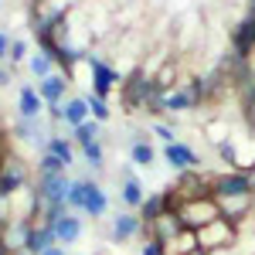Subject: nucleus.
I'll list each match as a JSON object with an SVG mask.
<instances>
[{
	"mask_svg": "<svg viewBox=\"0 0 255 255\" xmlns=\"http://www.w3.org/2000/svg\"><path fill=\"white\" fill-rule=\"evenodd\" d=\"M163 96H167V92H160L157 85H153V79L143 75L139 68L129 79H123V85H119V99H123V106H126L129 113L163 116Z\"/></svg>",
	"mask_w": 255,
	"mask_h": 255,
	"instance_id": "1",
	"label": "nucleus"
},
{
	"mask_svg": "<svg viewBox=\"0 0 255 255\" xmlns=\"http://www.w3.org/2000/svg\"><path fill=\"white\" fill-rule=\"evenodd\" d=\"M238 225L235 221H228V218H215V221H208L204 228H197V245H201V252L211 255V252H232L238 245Z\"/></svg>",
	"mask_w": 255,
	"mask_h": 255,
	"instance_id": "2",
	"label": "nucleus"
},
{
	"mask_svg": "<svg viewBox=\"0 0 255 255\" xmlns=\"http://www.w3.org/2000/svg\"><path fill=\"white\" fill-rule=\"evenodd\" d=\"M177 218H180L184 228L197 232V228H204L208 221L221 218V211H218L215 194H204V197H187V201H180V204H177Z\"/></svg>",
	"mask_w": 255,
	"mask_h": 255,
	"instance_id": "3",
	"label": "nucleus"
},
{
	"mask_svg": "<svg viewBox=\"0 0 255 255\" xmlns=\"http://www.w3.org/2000/svg\"><path fill=\"white\" fill-rule=\"evenodd\" d=\"M82 65L89 68V85H92V92H96V96H109L116 85H123V75H119L106 58H99V55H92V51L85 55Z\"/></svg>",
	"mask_w": 255,
	"mask_h": 255,
	"instance_id": "4",
	"label": "nucleus"
},
{
	"mask_svg": "<svg viewBox=\"0 0 255 255\" xmlns=\"http://www.w3.org/2000/svg\"><path fill=\"white\" fill-rule=\"evenodd\" d=\"M211 194L228 197V194H255L252 191V174L249 170H225L211 177Z\"/></svg>",
	"mask_w": 255,
	"mask_h": 255,
	"instance_id": "5",
	"label": "nucleus"
},
{
	"mask_svg": "<svg viewBox=\"0 0 255 255\" xmlns=\"http://www.w3.org/2000/svg\"><path fill=\"white\" fill-rule=\"evenodd\" d=\"M31 184V170L20 157H3L0 160V194H14L20 187Z\"/></svg>",
	"mask_w": 255,
	"mask_h": 255,
	"instance_id": "6",
	"label": "nucleus"
},
{
	"mask_svg": "<svg viewBox=\"0 0 255 255\" xmlns=\"http://www.w3.org/2000/svg\"><path fill=\"white\" fill-rule=\"evenodd\" d=\"M211 177L215 174H201V170H180L174 180V194L177 201H187V197H204L211 194Z\"/></svg>",
	"mask_w": 255,
	"mask_h": 255,
	"instance_id": "7",
	"label": "nucleus"
},
{
	"mask_svg": "<svg viewBox=\"0 0 255 255\" xmlns=\"http://www.w3.org/2000/svg\"><path fill=\"white\" fill-rule=\"evenodd\" d=\"M27 235H31V218H10L0 232V245L7 252H27Z\"/></svg>",
	"mask_w": 255,
	"mask_h": 255,
	"instance_id": "8",
	"label": "nucleus"
},
{
	"mask_svg": "<svg viewBox=\"0 0 255 255\" xmlns=\"http://www.w3.org/2000/svg\"><path fill=\"white\" fill-rule=\"evenodd\" d=\"M184 232V225H180V218H177L174 208H167L160 218H153L146 228H143V238H157V242H170L174 235Z\"/></svg>",
	"mask_w": 255,
	"mask_h": 255,
	"instance_id": "9",
	"label": "nucleus"
},
{
	"mask_svg": "<svg viewBox=\"0 0 255 255\" xmlns=\"http://www.w3.org/2000/svg\"><path fill=\"white\" fill-rule=\"evenodd\" d=\"M215 201H218V211H221V218H228V221L242 225V221H245V215L252 211L255 194H228V197H215Z\"/></svg>",
	"mask_w": 255,
	"mask_h": 255,
	"instance_id": "10",
	"label": "nucleus"
},
{
	"mask_svg": "<svg viewBox=\"0 0 255 255\" xmlns=\"http://www.w3.org/2000/svg\"><path fill=\"white\" fill-rule=\"evenodd\" d=\"M163 160L174 167L177 174L180 170H194L197 163V153H194V146H187V143H180V139H174V143H163Z\"/></svg>",
	"mask_w": 255,
	"mask_h": 255,
	"instance_id": "11",
	"label": "nucleus"
},
{
	"mask_svg": "<svg viewBox=\"0 0 255 255\" xmlns=\"http://www.w3.org/2000/svg\"><path fill=\"white\" fill-rule=\"evenodd\" d=\"M109 238H113L116 245L133 242V238H143V221H139V215H133V211L116 215V218H113V232H109Z\"/></svg>",
	"mask_w": 255,
	"mask_h": 255,
	"instance_id": "12",
	"label": "nucleus"
},
{
	"mask_svg": "<svg viewBox=\"0 0 255 255\" xmlns=\"http://www.w3.org/2000/svg\"><path fill=\"white\" fill-rule=\"evenodd\" d=\"M191 109H197V96L191 92V85H187V79L180 82V85H174L167 96H163V113H191Z\"/></svg>",
	"mask_w": 255,
	"mask_h": 255,
	"instance_id": "13",
	"label": "nucleus"
},
{
	"mask_svg": "<svg viewBox=\"0 0 255 255\" xmlns=\"http://www.w3.org/2000/svg\"><path fill=\"white\" fill-rule=\"evenodd\" d=\"M38 96L44 99V106H55V102H65V89H68V75H61V72H51V75H44L38 79Z\"/></svg>",
	"mask_w": 255,
	"mask_h": 255,
	"instance_id": "14",
	"label": "nucleus"
},
{
	"mask_svg": "<svg viewBox=\"0 0 255 255\" xmlns=\"http://www.w3.org/2000/svg\"><path fill=\"white\" fill-rule=\"evenodd\" d=\"M82 238V218L75 211H65V215L55 221V242L58 245H75Z\"/></svg>",
	"mask_w": 255,
	"mask_h": 255,
	"instance_id": "15",
	"label": "nucleus"
},
{
	"mask_svg": "<svg viewBox=\"0 0 255 255\" xmlns=\"http://www.w3.org/2000/svg\"><path fill=\"white\" fill-rule=\"evenodd\" d=\"M58 245L55 242V225H44V221H31V235H27V255H41L44 249Z\"/></svg>",
	"mask_w": 255,
	"mask_h": 255,
	"instance_id": "16",
	"label": "nucleus"
},
{
	"mask_svg": "<svg viewBox=\"0 0 255 255\" xmlns=\"http://www.w3.org/2000/svg\"><path fill=\"white\" fill-rule=\"evenodd\" d=\"M119 197H123V204L129 208V211H136L139 204H143V184H139V177L129 170V167H123V187H119Z\"/></svg>",
	"mask_w": 255,
	"mask_h": 255,
	"instance_id": "17",
	"label": "nucleus"
},
{
	"mask_svg": "<svg viewBox=\"0 0 255 255\" xmlns=\"http://www.w3.org/2000/svg\"><path fill=\"white\" fill-rule=\"evenodd\" d=\"M61 116H65V126H68V129H75L79 123L92 119L85 96H72V99H65V102H61Z\"/></svg>",
	"mask_w": 255,
	"mask_h": 255,
	"instance_id": "18",
	"label": "nucleus"
},
{
	"mask_svg": "<svg viewBox=\"0 0 255 255\" xmlns=\"http://www.w3.org/2000/svg\"><path fill=\"white\" fill-rule=\"evenodd\" d=\"M17 109H20V119H41V113H44V99L38 96L34 85H24V89H20Z\"/></svg>",
	"mask_w": 255,
	"mask_h": 255,
	"instance_id": "19",
	"label": "nucleus"
},
{
	"mask_svg": "<svg viewBox=\"0 0 255 255\" xmlns=\"http://www.w3.org/2000/svg\"><path fill=\"white\" fill-rule=\"evenodd\" d=\"M14 133H17L20 139H27V143L41 146V150H44V146H48V139H51L44 129H41V119H17V123H14Z\"/></svg>",
	"mask_w": 255,
	"mask_h": 255,
	"instance_id": "20",
	"label": "nucleus"
},
{
	"mask_svg": "<svg viewBox=\"0 0 255 255\" xmlns=\"http://www.w3.org/2000/svg\"><path fill=\"white\" fill-rule=\"evenodd\" d=\"M201 245H197V232H191V228H184L180 235H174L170 242H163V255H191L197 252Z\"/></svg>",
	"mask_w": 255,
	"mask_h": 255,
	"instance_id": "21",
	"label": "nucleus"
},
{
	"mask_svg": "<svg viewBox=\"0 0 255 255\" xmlns=\"http://www.w3.org/2000/svg\"><path fill=\"white\" fill-rule=\"evenodd\" d=\"M106 211H109V197H106V191H102L96 180H92V184H89V194H85V204H82V215L102 218Z\"/></svg>",
	"mask_w": 255,
	"mask_h": 255,
	"instance_id": "22",
	"label": "nucleus"
},
{
	"mask_svg": "<svg viewBox=\"0 0 255 255\" xmlns=\"http://www.w3.org/2000/svg\"><path fill=\"white\" fill-rule=\"evenodd\" d=\"M72 139H75L79 146H89V143L102 139V123H99V119H85V123H79V126L72 129Z\"/></svg>",
	"mask_w": 255,
	"mask_h": 255,
	"instance_id": "23",
	"label": "nucleus"
},
{
	"mask_svg": "<svg viewBox=\"0 0 255 255\" xmlns=\"http://www.w3.org/2000/svg\"><path fill=\"white\" fill-rule=\"evenodd\" d=\"M129 160H133L136 167H153L157 153H153V146H150V143H146L143 136H136L133 143H129Z\"/></svg>",
	"mask_w": 255,
	"mask_h": 255,
	"instance_id": "24",
	"label": "nucleus"
},
{
	"mask_svg": "<svg viewBox=\"0 0 255 255\" xmlns=\"http://www.w3.org/2000/svg\"><path fill=\"white\" fill-rule=\"evenodd\" d=\"M44 150H48V153H55V157H58L65 167H72V163H75V146H72V139H65V136H51Z\"/></svg>",
	"mask_w": 255,
	"mask_h": 255,
	"instance_id": "25",
	"label": "nucleus"
},
{
	"mask_svg": "<svg viewBox=\"0 0 255 255\" xmlns=\"http://www.w3.org/2000/svg\"><path fill=\"white\" fill-rule=\"evenodd\" d=\"M82 160L92 167V170H102L106 167V146H102V139H96V143H89V146H82Z\"/></svg>",
	"mask_w": 255,
	"mask_h": 255,
	"instance_id": "26",
	"label": "nucleus"
},
{
	"mask_svg": "<svg viewBox=\"0 0 255 255\" xmlns=\"http://www.w3.org/2000/svg\"><path fill=\"white\" fill-rule=\"evenodd\" d=\"M27 68H31V75H34V79H44V75H51V72H55V58H51V55H44V51H38V55H31V58H27Z\"/></svg>",
	"mask_w": 255,
	"mask_h": 255,
	"instance_id": "27",
	"label": "nucleus"
},
{
	"mask_svg": "<svg viewBox=\"0 0 255 255\" xmlns=\"http://www.w3.org/2000/svg\"><path fill=\"white\" fill-rule=\"evenodd\" d=\"M85 102H89V113H92V119H99V123H106V119L113 116V109H109L106 96H96V92H89V96H85Z\"/></svg>",
	"mask_w": 255,
	"mask_h": 255,
	"instance_id": "28",
	"label": "nucleus"
},
{
	"mask_svg": "<svg viewBox=\"0 0 255 255\" xmlns=\"http://www.w3.org/2000/svg\"><path fill=\"white\" fill-rule=\"evenodd\" d=\"M68 167L61 163L55 153H48V150H41V157H38V174H65Z\"/></svg>",
	"mask_w": 255,
	"mask_h": 255,
	"instance_id": "29",
	"label": "nucleus"
},
{
	"mask_svg": "<svg viewBox=\"0 0 255 255\" xmlns=\"http://www.w3.org/2000/svg\"><path fill=\"white\" fill-rule=\"evenodd\" d=\"M204 129H208V139H211L215 146H218V143H225V139H232V133H228V123H221V119L208 123Z\"/></svg>",
	"mask_w": 255,
	"mask_h": 255,
	"instance_id": "30",
	"label": "nucleus"
},
{
	"mask_svg": "<svg viewBox=\"0 0 255 255\" xmlns=\"http://www.w3.org/2000/svg\"><path fill=\"white\" fill-rule=\"evenodd\" d=\"M7 58H10V65L24 61V58H27V41H24V38H10V51H7Z\"/></svg>",
	"mask_w": 255,
	"mask_h": 255,
	"instance_id": "31",
	"label": "nucleus"
},
{
	"mask_svg": "<svg viewBox=\"0 0 255 255\" xmlns=\"http://www.w3.org/2000/svg\"><path fill=\"white\" fill-rule=\"evenodd\" d=\"M218 157L225 160V163H238V146H235V136L225 139V143H218Z\"/></svg>",
	"mask_w": 255,
	"mask_h": 255,
	"instance_id": "32",
	"label": "nucleus"
},
{
	"mask_svg": "<svg viewBox=\"0 0 255 255\" xmlns=\"http://www.w3.org/2000/svg\"><path fill=\"white\" fill-rule=\"evenodd\" d=\"M139 255H163V242H157V238H143Z\"/></svg>",
	"mask_w": 255,
	"mask_h": 255,
	"instance_id": "33",
	"label": "nucleus"
},
{
	"mask_svg": "<svg viewBox=\"0 0 255 255\" xmlns=\"http://www.w3.org/2000/svg\"><path fill=\"white\" fill-rule=\"evenodd\" d=\"M153 136L163 139V143H174V126H167V123H153Z\"/></svg>",
	"mask_w": 255,
	"mask_h": 255,
	"instance_id": "34",
	"label": "nucleus"
},
{
	"mask_svg": "<svg viewBox=\"0 0 255 255\" xmlns=\"http://www.w3.org/2000/svg\"><path fill=\"white\" fill-rule=\"evenodd\" d=\"M7 51H10V34H3V31H0V61L7 58Z\"/></svg>",
	"mask_w": 255,
	"mask_h": 255,
	"instance_id": "35",
	"label": "nucleus"
},
{
	"mask_svg": "<svg viewBox=\"0 0 255 255\" xmlns=\"http://www.w3.org/2000/svg\"><path fill=\"white\" fill-rule=\"evenodd\" d=\"M41 255H68V252H65V245H51V249H44Z\"/></svg>",
	"mask_w": 255,
	"mask_h": 255,
	"instance_id": "36",
	"label": "nucleus"
},
{
	"mask_svg": "<svg viewBox=\"0 0 255 255\" xmlns=\"http://www.w3.org/2000/svg\"><path fill=\"white\" fill-rule=\"evenodd\" d=\"M7 157V136H3V126H0V160Z\"/></svg>",
	"mask_w": 255,
	"mask_h": 255,
	"instance_id": "37",
	"label": "nucleus"
},
{
	"mask_svg": "<svg viewBox=\"0 0 255 255\" xmlns=\"http://www.w3.org/2000/svg\"><path fill=\"white\" fill-rule=\"evenodd\" d=\"M7 82H10V72H7V68L0 65V85H7Z\"/></svg>",
	"mask_w": 255,
	"mask_h": 255,
	"instance_id": "38",
	"label": "nucleus"
},
{
	"mask_svg": "<svg viewBox=\"0 0 255 255\" xmlns=\"http://www.w3.org/2000/svg\"><path fill=\"white\" fill-rule=\"evenodd\" d=\"M249 14H255V0H249Z\"/></svg>",
	"mask_w": 255,
	"mask_h": 255,
	"instance_id": "39",
	"label": "nucleus"
},
{
	"mask_svg": "<svg viewBox=\"0 0 255 255\" xmlns=\"http://www.w3.org/2000/svg\"><path fill=\"white\" fill-rule=\"evenodd\" d=\"M0 255H10V252H7V249H3V245H0Z\"/></svg>",
	"mask_w": 255,
	"mask_h": 255,
	"instance_id": "40",
	"label": "nucleus"
},
{
	"mask_svg": "<svg viewBox=\"0 0 255 255\" xmlns=\"http://www.w3.org/2000/svg\"><path fill=\"white\" fill-rule=\"evenodd\" d=\"M252 191H255V170H252Z\"/></svg>",
	"mask_w": 255,
	"mask_h": 255,
	"instance_id": "41",
	"label": "nucleus"
},
{
	"mask_svg": "<svg viewBox=\"0 0 255 255\" xmlns=\"http://www.w3.org/2000/svg\"><path fill=\"white\" fill-rule=\"evenodd\" d=\"M191 255H204V252H201V249H197V252H191Z\"/></svg>",
	"mask_w": 255,
	"mask_h": 255,
	"instance_id": "42",
	"label": "nucleus"
},
{
	"mask_svg": "<svg viewBox=\"0 0 255 255\" xmlns=\"http://www.w3.org/2000/svg\"><path fill=\"white\" fill-rule=\"evenodd\" d=\"M10 255H27V252H10Z\"/></svg>",
	"mask_w": 255,
	"mask_h": 255,
	"instance_id": "43",
	"label": "nucleus"
},
{
	"mask_svg": "<svg viewBox=\"0 0 255 255\" xmlns=\"http://www.w3.org/2000/svg\"><path fill=\"white\" fill-rule=\"evenodd\" d=\"M252 170H255V163H252V167H249V174H252Z\"/></svg>",
	"mask_w": 255,
	"mask_h": 255,
	"instance_id": "44",
	"label": "nucleus"
},
{
	"mask_svg": "<svg viewBox=\"0 0 255 255\" xmlns=\"http://www.w3.org/2000/svg\"><path fill=\"white\" fill-rule=\"evenodd\" d=\"M92 255H106V252H92Z\"/></svg>",
	"mask_w": 255,
	"mask_h": 255,
	"instance_id": "45",
	"label": "nucleus"
},
{
	"mask_svg": "<svg viewBox=\"0 0 255 255\" xmlns=\"http://www.w3.org/2000/svg\"><path fill=\"white\" fill-rule=\"evenodd\" d=\"M0 232H3V225H0Z\"/></svg>",
	"mask_w": 255,
	"mask_h": 255,
	"instance_id": "46",
	"label": "nucleus"
}]
</instances>
